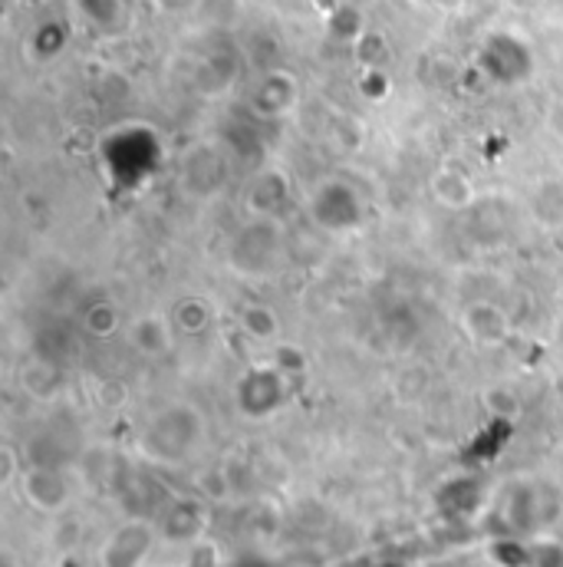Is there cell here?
Returning a JSON list of instances; mask_svg holds the SVG:
<instances>
[{"instance_id": "1", "label": "cell", "mask_w": 563, "mask_h": 567, "mask_svg": "<svg viewBox=\"0 0 563 567\" xmlns=\"http://www.w3.org/2000/svg\"><path fill=\"white\" fill-rule=\"evenodd\" d=\"M286 228L281 218H248L228 241V268L248 281H271L286 265Z\"/></svg>"}, {"instance_id": "2", "label": "cell", "mask_w": 563, "mask_h": 567, "mask_svg": "<svg viewBox=\"0 0 563 567\" xmlns=\"http://www.w3.org/2000/svg\"><path fill=\"white\" fill-rule=\"evenodd\" d=\"M201 435H205L201 413L188 403H171L148 420L142 432V452L152 462L178 465L198 449Z\"/></svg>"}, {"instance_id": "3", "label": "cell", "mask_w": 563, "mask_h": 567, "mask_svg": "<svg viewBox=\"0 0 563 567\" xmlns=\"http://www.w3.org/2000/svg\"><path fill=\"white\" fill-rule=\"evenodd\" d=\"M310 221L326 235H356L366 225V205L359 192L343 178H326L310 192Z\"/></svg>"}, {"instance_id": "4", "label": "cell", "mask_w": 563, "mask_h": 567, "mask_svg": "<svg viewBox=\"0 0 563 567\" xmlns=\"http://www.w3.org/2000/svg\"><path fill=\"white\" fill-rule=\"evenodd\" d=\"M181 188L191 198H215L228 185V155L215 142H195L181 158Z\"/></svg>"}, {"instance_id": "5", "label": "cell", "mask_w": 563, "mask_h": 567, "mask_svg": "<svg viewBox=\"0 0 563 567\" xmlns=\"http://www.w3.org/2000/svg\"><path fill=\"white\" fill-rule=\"evenodd\" d=\"M461 330L475 347H501L511 333V320L494 300H475L461 313Z\"/></svg>"}, {"instance_id": "6", "label": "cell", "mask_w": 563, "mask_h": 567, "mask_svg": "<svg viewBox=\"0 0 563 567\" xmlns=\"http://www.w3.org/2000/svg\"><path fill=\"white\" fill-rule=\"evenodd\" d=\"M290 205H293V188L281 168H264L248 188V212L254 218H281L283 221Z\"/></svg>"}, {"instance_id": "7", "label": "cell", "mask_w": 563, "mask_h": 567, "mask_svg": "<svg viewBox=\"0 0 563 567\" xmlns=\"http://www.w3.org/2000/svg\"><path fill=\"white\" fill-rule=\"evenodd\" d=\"M283 377H286V373H281L278 367L244 373V380H241V386H238L241 410H244L248 416H261V413L278 410L283 400Z\"/></svg>"}, {"instance_id": "8", "label": "cell", "mask_w": 563, "mask_h": 567, "mask_svg": "<svg viewBox=\"0 0 563 567\" xmlns=\"http://www.w3.org/2000/svg\"><path fill=\"white\" fill-rule=\"evenodd\" d=\"M484 66L498 83H521L531 76V53L511 37H494L484 47Z\"/></svg>"}, {"instance_id": "9", "label": "cell", "mask_w": 563, "mask_h": 567, "mask_svg": "<svg viewBox=\"0 0 563 567\" xmlns=\"http://www.w3.org/2000/svg\"><path fill=\"white\" fill-rule=\"evenodd\" d=\"M296 80L290 73H264V80L251 90V110L261 120H281L296 106Z\"/></svg>"}, {"instance_id": "10", "label": "cell", "mask_w": 563, "mask_h": 567, "mask_svg": "<svg viewBox=\"0 0 563 567\" xmlns=\"http://www.w3.org/2000/svg\"><path fill=\"white\" fill-rule=\"evenodd\" d=\"M129 343L142 357H165L175 347V323L158 310H145L129 323Z\"/></svg>"}, {"instance_id": "11", "label": "cell", "mask_w": 563, "mask_h": 567, "mask_svg": "<svg viewBox=\"0 0 563 567\" xmlns=\"http://www.w3.org/2000/svg\"><path fill=\"white\" fill-rule=\"evenodd\" d=\"M148 548H152V528L142 522L126 525L103 548V567H139L148 555Z\"/></svg>"}, {"instance_id": "12", "label": "cell", "mask_w": 563, "mask_h": 567, "mask_svg": "<svg viewBox=\"0 0 563 567\" xmlns=\"http://www.w3.org/2000/svg\"><path fill=\"white\" fill-rule=\"evenodd\" d=\"M23 495L40 512H60L70 502V485L56 468H33L23 475Z\"/></svg>"}, {"instance_id": "13", "label": "cell", "mask_w": 563, "mask_h": 567, "mask_svg": "<svg viewBox=\"0 0 563 567\" xmlns=\"http://www.w3.org/2000/svg\"><path fill=\"white\" fill-rule=\"evenodd\" d=\"M431 195H435L438 205H445V208H451V212H465V208H471L475 198H478L471 178H468L465 172H458V168H441V172H435V175H431Z\"/></svg>"}, {"instance_id": "14", "label": "cell", "mask_w": 563, "mask_h": 567, "mask_svg": "<svg viewBox=\"0 0 563 567\" xmlns=\"http://www.w3.org/2000/svg\"><path fill=\"white\" fill-rule=\"evenodd\" d=\"M531 218L544 228V231H557L563 228V182L561 178H548L531 192L528 202Z\"/></svg>"}, {"instance_id": "15", "label": "cell", "mask_w": 563, "mask_h": 567, "mask_svg": "<svg viewBox=\"0 0 563 567\" xmlns=\"http://www.w3.org/2000/svg\"><path fill=\"white\" fill-rule=\"evenodd\" d=\"M171 323H175V333L181 337H201L211 330L215 323V307L205 300V297H181L175 307H171Z\"/></svg>"}, {"instance_id": "16", "label": "cell", "mask_w": 563, "mask_h": 567, "mask_svg": "<svg viewBox=\"0 0 563 567\" xmlns=\"http://www.w3.org/2000/svg\"><path fill=\"white\" fill-rule=\"evenodd\" d=\"M238 320H241V330H244L251 340H258V343H274V340L281 337V317H278V310H274L271 303H264V300H248V303L241 307Z\"/></svg>"}, {"instance_id": "17", "label": "cell", "mask_w": 563, "mask_h": 567, "mask_svg": "<svg viewBox=\"0 0 563 567\" xmlns=\"http://www.w3.org/2000/svg\"><path fill=\"white\" fill-rule=\"evenodd\" d=\"M123 327V310L110 300V297H100L93 303L83 307V330L96 340H106L113 337L116 330Z\"/></svg>"}, {"instance_id": "18", "label": "cell", "mask_w": 563, "mask_h": 567, "mask_svg": "<svg viewBox=\"0 0 563 567\" xmlns=\"http://www.w3.org/2000/svg\"><path fill=\"white\" fill-rule=\"evenodd\" d=\"M33 350H37L40 360H50V363L63 367L76 353V343H73V337H70V330L63 323H46L37 333V347Z\"/></svg>"}, {"instance_id": "19", "label": "cell", "mask_w": 563, "mask_h": 567, "mask_svg": "<svg viewBox=\"0 0 563 567\" xmlns=\"http://www.w3.org/2000/svg\"><path fill=\"white\" fill-rule=\"evenodd\" d=\"M60 370H63V367H56V363L37 357L33 363L23 367L20 383H23V390H27L30 396L50 400V396H56V390H60Z\"/></svg>"}, {"instance_id": "20", "label": "cell", "mask_w": 563, "mask_h": 567, "mask_svg": "<svg viewBox=\"0 0 563 567\" xmlns=\"http://www.w3.org/2000/svg\"><path fill=\"white\" fill-rule=\"evenodd\" d=\"M80 7H83L86 20H90L93 27L106 30V33H113V30H119V27L126 23V7H123V0H80Z\"/></svg>"}, {"instance_id": "21", "label": "cell", "mask_w": 563, "mask_h": 567, "mask_svg": "<svg viewBox=\"0 0 563 567\" xmlns=\"http://www.w3.org/2000/svg\"><path fill=\"white\" fill-rule=\"evenodd\" d=\"M63 43H66V37H63V30H60L56 23H46V27H40V30H37V37L30 40V47H33V53H37L40 60H50V56H56V53L63 50Z\"/></svg>"}, {"instance_id": "22", "label": "cell", "mask_w": 563, "mask_h": 567, "mask_svg": "<svg viewBox=\"0 0 563 567\" xmlns=\"http://www.w3.org/2000/svg\"><path fill=\"white\" fill-rule=\"evenodd\" d=\"M488 406H491L494 413H501V416H518V413H521L518 393H514V390H504V386H494V390L488 393Z\"/></svg>"}, {"instance_id": "23", "label": "cell", "mask_w": 563, "mask_h": 567, "mask_svg": "<svg viewBox=\"0 0 563 567\" xmlns=\"http://www.w3.org/2000/svg\"><path fill=\"white\" fill-rule=\"evenodd\" d=\"M274 367L281 370V373H300V370H306V357H303V350L300 347H278V353H274Z\"/></svg>"}]
</instances>
